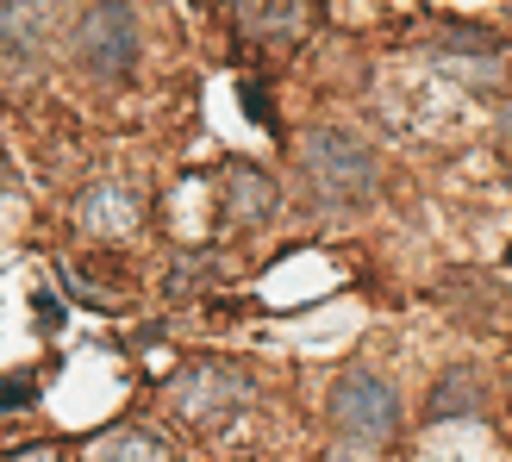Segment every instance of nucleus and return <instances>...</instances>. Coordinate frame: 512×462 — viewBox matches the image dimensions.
<instances>
[{"label": "nucleus", "mask_w": 512, "mask_h": 462, "mask_svg": "<svg viewBox=\"0 0 512 462\" xmlns=\"http://www.w3.org/2000/svg\"><path fill=\"white\" fill-rule=\"evenodd\" d=\"M138 44H144V32H138V13L125 7V0H94L82 13V25H75V63L88 75H100V82L132 75Z\"/></svg>", "instance_id": "nucleus-4"}, {"label": "nucleus", "mask_w": 512, "mask_h": 462, "mask_svg": "<svg viewBox=\"0 0 512 462\" xmlns=\"http://www.w3.org/2000/svg\"><path fill=\"white\" fill-rule=\"evenodd\" d=\"M88 462H175V456L150 425H113L88 444Z\"/></svg>", "instance_id": "nucleus-8"}, {"label": "nucleus", "mask_w": 512, "mask_h": 462, "mask_svg": "<svg viewBox=\"0 0 512 462\" xmlns=\"http://www.w3.org/2000/svg\"><path fill=\"white\" fill-rule=\"evenodd\" d=\"M250 406V375L225 356H200L169 381V413L194 431H225Z\"/></svg>", "instance_id": "nucleus-2"}, {"label": "nucleus", "mask_w": 512, "mask_h": 462, "mask_svg": "<svg viewBox=\"0 0 512 462\" xmlns=\"http://www.w3.org/2000/svg\"><path fill=\"white\" fill-rule=\"evenodd\" d=\"M219 200H225V213L244 219V225H269L275 207H281V188L269 182L263 169H250V163H225L219 175Z\"/></svg>", "instance_id": "nucleus-5"}, {"label": "nucleus", "mask_w": 512, "mask_h": 462, "mask_svg": "<svg viewBox=\"0 0 512 462\" xmlns=\"http://www.w3.org/2000/svg\"><path fill=\"white\" fill-rule=\"evenodd\" d=\"M481 413V375L475 369H450L425 400V419H475Z\"/></svg>", "instance_id": "nucleus-10"}, {"label": "nucleus", "mask_w": 512, "mask_h": 462, "mask_svg": "<svg viewBox=\"0 0 512 462\" xmlns=\"http://www.w3.org/2000/svg\"><path fill=\"white\" fill-rule=\"evenodd\" d=\"M44 44V0H7L0 7V57H38Z\"/></svg>", "instance_id": "nucleus-9"}, {"label": "nucleus", "mask_w": 512, "mask_h": 462, "mask_svg": "<svg viewBox=\"0 0 512 462\" xmlns=\"http://www.w3.org/2000/svg\"><path fill=\"white\" fill-rule=\"evenodd\" d=\"M32 400H38L32 375H7V381H0V413H19V406H32Z\"/></svg>", "instance_id": "nucleus-12"}, {"label": "nucleus", "mask_w": 512, "mask_h": 462, "mask_svg": "<svg viewBox=\"0 0 512 462\" xmlns=\"http://www.w3.org/2000/svg\"><path fill=\"white\" fill-rule=\"evenodd\" d=\"M0 462H63V456H57V444H19V450H7Z\"/></svg>", "instance_id": "nucleus-13"}, {"label": "nucleus", "mask_w": 512, "mask_h": 462, "mask_svg": "<svg viewBox=\"0 0 512 462\" xmlns=\"http://www.w3.org/2000/svg\"><path fill=\"white\" fill-rule=\"evenodd\" d=\"M75 225H82L88 238H125V231L138 225V194L125 182H100L75 200Z\"/></svg>", "instance_id": "nucleus-6"}, {"label": "nucleus", "mask_w": 512, "mask_h": 462, "mask_svg": "<svg viewBox=\"0 0 512 462\" xmlns=\"http://www.w3.org/2000/svg\"><path fill=\"white\" fill-rule=\"evenodd\" d=\"M331 425L344 431V444H388L400 431V388L375 369H350L331 388Z\"/></svg>", "instance_id": "nucleus-3"}, {"label": "nucleus", "mask_w": 512, "mask_h": 462, "mask_svg": "<svg viewBox=\"0 0 512 462\" xmlns=\"http://www.w3.org/2000/svg\"><path fill=\"white\" fill-rule=\"evenodd\" d=\"M232 13L250 38L281 44V38H300L306 32V0H232Z\"/></svg>", "instance_id": "nucleus-7"}, {"label": "nucleus", "mask_w": 512, "mask_h": 462, "mask_svg": "<svg viewBox=\"0 0 512 462\" xmlns=\"http://www.w3.org/2000/svg\"><path fill=\"white\" fill-rule=\"evenodd\" d=\"M500 138H512V100L500 107Z\"/></svg>", "instance_id": "nucleus-15"}, {"label": "nucleus", "mask_w": 512, "mask_h": 462, "mask_svg": "<svg viewBox=\"0 0 512 462\" xmlns=\"http://www.w3.org/2000/svg\"><path fill=\"white\" fill-rule=\"evenodd\" d=\"M300 163H306V182H313V194L325 200L331 213L363 207V200L375 194V150H369L363 138L338 132V125L306 132V138H300Z\"/></svg>", "instance_id": "nucleus-1"}, {"label": "nucleus", "mask_w": 512, "mask_h": 462, "mask_svg": "<svg viewBox=\"0 0 512 462\" xmlns=\"http://www.w3.org/2000/svg\"><path fill=\"white\" fill-rule=\"evenodd\" d=\"M0 188H7V144H0Z\"/></svg>", "instance_id": "nucleus-16"}, {"label": "nucleus", "mask_w": 512, "mask_h": 462, "mask_svg": "<svg viewBox=\"0 0 512 462\" xmlns=\"http://www.w3.org/2000/svg\"><path fill=\"white\" fill-rule=\"evenodd\" d=\"M219 269H213V256H182V269H175V294H194V288H207Z\"/></svg>", "instance_id": "nucleus-11"}, {"label": "nucleus", "mask_w": 512, "mask_h": 462, "mask_svg": "<svg viewBox=\"0 0 512 462\" xmlns=\"http://www.w3.org/2000/svg\"><path fill=\"white\" fill-rule=\"evenodd\" d=\"M325 462H369V456H363V444H338V450H331Z\"/></svg>", "instance_id": "nucleus-14"}]
</instances>
